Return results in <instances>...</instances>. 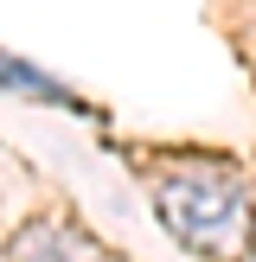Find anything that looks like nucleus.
Segmentation results:
<instances>
[{
  "label": "nucleus",
  "instance_id": "obj_3",
  "mask_svg": "<svg viewBox=\"0 0 256 262\" xmlns=\"http://www.w3.org/2000/svg\"><path fill=\"white\" fill-rule=\"evenodd\" d=\"M0 83L7 90H19V96H38V102H64V109H77V96L71 90H58L38 64H19V58H0Z\"/></svg>",
  "mask_w": 256,
  "mask_h": 262
},
{
  "label": "nucleus",
  "instance_id": "obj_2",
  "mask_svg": "<svg viewBox=\"0 0 256 262\" xmlns=\"http://www.w3.org/2000/svg\"><path fill=\"white\" fill-rule=\"evenodd\" d=\"M7 256L13 262H102L96 243H90L83 230H71V224H26L19 237L7 243Z\"/></svg>",
  "mask_w": 256,
  "mask_h": 262
},
{
  "label": "nucleus",
  "instance_id": "obj_1",
  "mask_svg": "<svg viewBox=\"0 0 256 262\" xmlns=\"http://www.w3.org/2000/svg\"><path fill=\"white\" fill-rule=\"evenodd\" d=\"M160 224L199 256H237L250 243V192L230 166H179L154 186Z\"/></svg>",
  "mask_w": 256,
  "mask_h": 262
}]
</instances>
